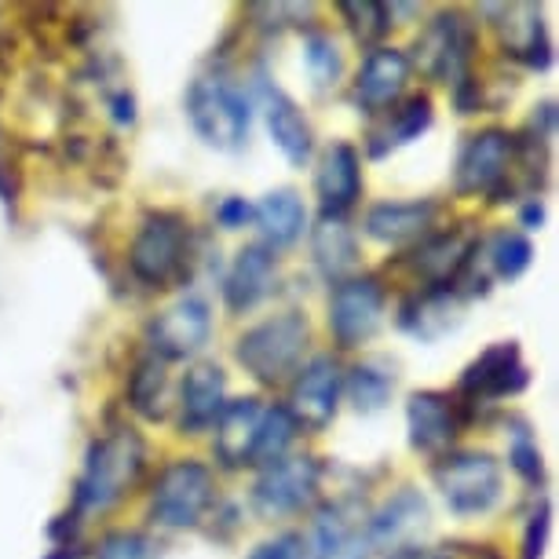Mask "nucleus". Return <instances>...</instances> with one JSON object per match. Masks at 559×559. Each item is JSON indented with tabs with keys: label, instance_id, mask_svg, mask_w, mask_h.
I'll return each instance as SVG.
<instances>
[{
	"label": "nucleus",
	"instance_id": "34",
	"mask_svg": "<svg viewBox=\"0 0 559 559\" xmlns=\"http://www.w3.org/2000/svg\"><path fill=\"white\" fill-rule=\"evenodd\" d=\"M249 559H314V545H311V537L289 531V534H278V537H271V542L257 545L249 552Z\"/></svg>",
	"mask_w": 559,
	"mask_h": 559
},
{
	"label": "nucleus",
	"instance_id": "15",
	"mask_svg": "<svg viewBox=\"0 0 559 559\" xmlns=\"http://www.w3.org/2000/svg\"><path fill=\"white\" fill-rule=\"evenodd\" d=\"M409 56L399 48H373L362 59V70L355 78V103L366 114H381L406 92L409 81Z\"/></svg>",
	"mask_w": 559,
	"mask_h": 559
},
{
	"label": "nucleus",
	"instance_id": "17",
	"mask_svg": "<svg viewBox=\"0 0 559 559\" xmlns=\"http://www.w3.org/2000/svg\"><path fill=\"white\" fill-rule=\"evenodd\" d=\"M314 191H319L322 216H344L358 202V194H362V162H358V151L352 143H333L322 154Z\"/></svg>",
	"mask_w": 559,
	"mask_h": 559
},
{
	"label": "nucleus",
	"instance_id": "19",
	"mask_svg": "<svg viewBox=\"0 0 559 559\" xmlns=\"http://www.w3.org/2000/svg\"><path fill=\"white\" fill-rule=\"evenodd\" d=\"M406 428L409 447L420 453H439L457 436V406L442 392H414L406 403Z\"/></svg>",
	"mask_w": 559,
	"mask_h": 559
},
{
	"label": "nucleus",
	"instance_id": "8",
	"mask_svg": "<svg viewBox=\"0 0 559 559\" xmlns=\"http://www.w3.org/2000/svg\"><path fill=\"white\" fill-rule=\"evenodd\" d=\"M472 48H476V29H472L468 19L461 12H439L425 26V34L414 40V62L431 81L461 84L468 78Z\"/></svg>",
	"mask_w": 559,
	"mask_h": 559
},
{
	"label": "nucleus",
	"instance_id": "36",
	"mask_svg": "<svg viewBox=\"0 0 559 559\" xmlns=\"http://www.w3.org/2000/svg\"><path fill=\"white\" fill-rule=\"evenodd\" d=\"M96 559H146V537L135 531H114L99 542Z\"/></svg>",
	"mask_w": 559,
	"mask_h": 559
},
{
	"label": "nucleus",
	"instance_id": "32",
	"mask_svg": "<svg viewBox=\"0 0 559 559\" xmlns=\"http://www.w3.org/2000/svg\"><path fill=\"white\" fill-rule=\"evenodd\" d=\"M341 12L347 26H352L355 40H362V45H377L392 26V12L384 4H377V0H344Z\"/></svg>",
	"mask_w": 559,
	"mask_h": 559
},
{
	"label": "nucleus",
	"instance_id": "28",
	"mask_svg": "<svg viewBox=\"0 0 559 559\" xmlns=\"http://www.w3.org/2000/svg\"><path fill=\"white\" fill-rule=\"evenodd\" d=\"M428 124H431V99L409 96L403 107H395V118L388 121V129H377L369 135V154L384 157L388 151H395V146L414 143V140H420V132H425Z\"/></svg>",
	"mask_w": 559,
	"mask_h": 559
},
{
	"label": "nucleus",
	"instance_id": "24",
	"mask_svg": "<svg viewBox=\"0 0 559 559\" xmlns=\"http://www.w3.org/2000/svg\"><path fill=\"white\" fill-rule=\"evenodd\" d=\"M252 219H257L263 249H289L293 241L308 227V209H304L300 194L293 187H278V191L263 194L260 205H252Z\"/></svg>",
	"mask_w": 559,
	"mask_h": 559
},
{
	"label": "nucleus",
	"instance_id": "20",
	"mask_svg": "<svg viewBox=\"0 0 559 559\" xmlns=\"http://www.w3.org/2000/svg\"><path fill=\"white\" fill-rule=\"evenodd\" d=\"M274 252L263 246H246L230 263L227 278H224V300L227 311H252L257 304L267 297L274 286Z\"/></svg>",
	"mask_w": 559,
	"mask_h": 559
},
{
	"label": "nucleus",
	"instance_id": "16",
	"mask_svg": "<svg viewBox=\"0 0 559 559\" xmlns=\"http://www.w3.org/2000/svg\"><path fill=\"white\" fill-rule=\"evenodd\" d=\"M227 406V377L216 362H198L187 369L183 388H179V428L187 436L213 428L219 409Z\"/></svg>",
	"mask_w": 559,
	"mask_h": 559
},
{
	"label": "nucleus",
	"instance_id": "9",
	"mask_svg": "<svg viewBox=\"0 0 559 559\" xmlns=\"http://www.w3.org/2000/svg\"><path fill=\"white\" fill-rule=\"evenodd\" d=\"M341 384L344 377L333 355H314L311 362H304L297 369V381H293L289 392V409H286L293 425L308 431L330 428L336 406H341Z\"/></svg>",
	"mask_w": 559,
	"mask_h": 559
},
{
	"label": "nucleus",
	"instance_id": "35",
	"mask_svg": "<svg viewBox=\"0 0 559 559\" xmlns=\"http://www.w3.org/2000/svg\"><path fill=\"white\" fill-rule=\"evenodd\" d=\"M509 461L526 483H542V453H537V442L531 439V431H526L523 425L512 431Z\"/></svg>",
	"mask_w": 559,
	"mask_h": 559
},
{
	"label": "nucleus",
	"instance_id": "21",
	"mask_svg": "<svg viewBox=\"0 0 559 559\" xmlns=\"http://www.w3.org/2000/svg\"><path fill=\"white\" fill-rule=\"evenodd\" d=\"M479 241L468 230H453V235H436L414 252V267L425 274L431 289H450L464 271L476 260Z\"/></svg>",
	"mask_w": 559,
	"mask_h": 559
},
{
	"label": "nucleus",
	"instance_id": "33",
	"mask_svg": "<svg viewBox=\"0 0 559 559\" xmlns=\"http://www.w3.org/2000/svg\"><path fill=\"white\" fill-rule=\"evenodd\" d=\"M304 59H308V70L314 84H336V78H341L344 62H341V51H336V40L325 37V34H311L308 40H304Z\"/></svg>",
	"mask_w": 559,
	"mask_h": 559
},
{
	"label": "nucleus",
	"instance_id": "1",
	"mask_svg": "<svg viewBox=\"0 0 559 559\" xmlns=\"http://www.w3.org/2000/svg\"><path fill=\"white\" fill-rule=\"evenodd\" d=\"M143 461V439L129 428H118L92 442L88 457H84V472L78 479V493H73V515H96L114 509L135 487Z\"/></svg>",
	"mask_w": 559,
	"mask_h": 559
},
{
	"label": "nucleus",
	"instance_id": "38",
	"mask_svg": "<svg viewBox=\"0 0 559 559\" xmlns=\"http://www.w3.org/2000/svg\"><path fill=\"white\" fill-rule=\"evenodd\" d=\"M216 219H219V227L238 230L252 219V205L246 202V198H227V202L216 209Z\"/></svg>",
	"mask_w": 559,
	"mask_h": 559
},
{
	"label": "nucleus",
	"instance_id": "39",
	"mask_svg": "<svg viewBox=\"0 0 559 559\" xmlns=\"http://www.w3.org/2000/svg\"><path fill=\"white\" fill-rule=\"evenodd\" d=\"M388 559H439L431 548H420V545H406V548H395Z\"/></svg>",
	"mask_w": 559,
	"mask_h": 559
},
{
	"label": "nucleus",
	"instance_id": "27",
	"mask_svg": "<svg viewBox=\"0 0 559 559\" xmlns=\"http://www.w3.org/2000/svg\"><path fill=\"white\" fill-rule=\"evenodd\" d=\"M392 392H395V362H388V358H362L358 366H352L347 395H352L358 414H377V409H384Z\"/></svg>",
	"mask_w": 559,
	"mask_h": 559
},
{
	"label": "nucleus",
	"instance_id": "5",
	"mask_svg": "<svg viewBox=\"0 0 559 559\" xmlns=\"http://www.w3.org/2000/svg\"><path fill=\"white\" fill-rule=\"evenodd\" d=\"M187 246H191V230L179 213H151L143 219L140 235L132 241L129 267L143 286L162 289L183 271Z\"/></svg>",
	"mask_w": 559,
	"mask_h": 559
},
{
	"label": "nucleus",
	"instance_id": "14",
	"mask_svg": "<svg viewBox=\"0 0 559 559\" xmlns=\"http://www.w3.org/2000/svg\"><path fill=\"white\" fill-rule=\"evenodd\" d=\"M263 414L267 406L260 399H235L219 409L216 417V461L224 468H246V464L257 461V442H260V428H263Z\"/></svg>",
	"mask_w": 559,
	"mask_h": 559
},
{
	"label": "nucleus",
	"instance_id": "22",
	"mask_svg": "<svg viewBox=\"0 0 559 559\" xmlns=\"http://www.w3.org/2000/svg\"><path fill=\"white\" fill-rule=\"evenodd\" d=\"M439 205L431 198H417V202H381L366 213V235L384 246H403L420 235H428V227L436 224Z\"/></svg>",
	"mask_w": 559,
	"mask_h": 559
},
{
	"label": "nucleus",
	"instance_id": "25",
	"mask_svg": "<svg viewBox=\"0 0 559 559\" xmlns=\"http://www.w3.org/2000/svg\"><path fill=\"white\" fill-rule=\"evenodd\" d=\"M311 252H314V263H319V271L325 278L341 286L358 263L355 235H352V227L344 224V216L319 219V227H314V235H311Z\"/></svg>",
	"mask_w": 559,
	"mask_h": 559
},
{
	"label": "nucleus",
	"instance_id": "13",
	"mask_svg": "<svg viewBox=\"0 0 559 559\" xmlns=\"http://www.w3.org/2000/svg\"><path fill=\"white\" fill-rule=\"evenodd\" d=\"M523 388H526V366L520 358V347L512 341L487 347L461 377V395L468 403H493V399L515 395Z\"/></svg>",
	"mask_w": 559,
	"mask_h": 559
},
{
	"label": "nucleus",
	"instance_id": "10",
	"mask_svg": "<svg viewBox=\"0 0 559 559\" xmlns=\"http://www.w3.org/2000/svg\"><path fill=\"white\" fill-rule=\"evenodd\" d=\"M384 322V289L377 278H344L330 300V330L341 347H362Z\"/></svg>",
	"mask_w": 559,
	"mask_h": 559
},
{
	"label": "nucleus",
	"instance_id": "40",
	"mask_svg": "<svg viewBox=\"0 0 559 559\" xmlns=\"http://www.w3.org/2000/svg\"><path fill=\"white\" fill-rule=\"evenodd\" d=\"M523 219H526V224H542V205H526Z\"/></svg>",
	"mask_w": 559,
	"mask_h": 559
},
{
	"label": "nucleus",
	"instance_id": "3",
	"mask_svg": "<svg viewBox=\"0 0 559 559\" xmlns=\"http://www.w3.org/2000/svg\"><path fill=\"white\" fill-rule=\"evenodd\" d=\"M187 118L216 151H241L249 140V99L219 73H202L187 92Z\"/></svg>",
	"mask_w": 559,
	"mask_h": 559
},
{
	"label": "nucleus",
	"instance_id": "18",
	"mask_svg": "<svg viewBox=\"0 0 559 559\" xmlns=\"http://www.w3.org/2000/svg\"><path fill=\"white\" fill-rule=\"evenodd\" d=\"M428 526V501L417 490H399L369 515L366 537L373 548H406Z\"/></svg>",
	"mask_w": 559,
	"mask_h": 559
},
{
	"label": "nucleus",
	"instance_id": "7",
	"mask_svg": "<svg viewBox=\"0 0 559 559\" xmlns=\"http://www.w3.org/2000/svg\"><path fill=\"white\" fill-rule=\"evenodd\" d=\"M319 479H322V464L308 457V453L274 461L252 483V509H257L260 520L297 515L319 498Z\"/></svg>",
	"mask_w": 559,
	"mask_h": 559
},
{
	"label": "nucleus",
	"instance_id": "6",
	"mask_svg": "<svg viewBox=\"0 0 559 559\" xmlns=\"http://www.w3.org/2000/svg\"><path fill=\"white\" fill-rule=\"evenodd\" d=\"M436 487L442 490L453 515L490 512L501 498V464L479 450L447 453L436 464Z\"/></svg>",
	"mask_w": 559,
	"mask_h": 559
},
{
	"label": "nucleus",
	"instance_id": "12",
	"mask_svg": "<svg viewBox=\"0 0 559 559\" xmlns=\"http://www.w3.org/2000/svg\"><path fill=\"white\" fill-rule=\"evenodd\" d=\"M213 333V314L202 297H183L173 308H165L146 330V341L154 347V358L176 362V358H191L205 347Z\"/></svg>",
	"mask_w": 559,
	"mask_h": 559
},
{
	"label": "nucleus",
	"instance_id": "31",
	"mask_svg": "<svg viewBox=\"0 0 559 559\" xmlns=\"http://www.w3.org/2000/svg\"><path fill=\"white\" fill-rule=\"evenodd\" d=\"M293 439H297V425H293V417L282 406H267V414H263V428H260V442H257V461L252 464H263V468H267V464L282 461Z\"/></svg>",
	"mask_w": 559,
	"mask_h": 559
},
{
	"label": "nucleus",
	"instance_id": "37",
	"mask_svg": "<svg viewBox=\"0 0 559 559\" xmlns=\"http://www.w3.org/2000/svg\"><path fill=\"white\" fill-rule=\"evenodd\" d=\"M548 520H552V509H548V504H542V509L531 515V523H526V534H523V559H542Z\"/></svg>",
	"mask_w": 559,
	"mask_h": 559
},
{
	"label": "nucleus",
	"instance_id": "23",
	"mask_svg": "<svg viewBox=\"0 0 559 559\" xmlns=\"http://www.w3.org/2000/svg\"><path fill=\"white\" fill-rule=\"evenodd\" d=\"M263 114H267V129L271 140L286 154L289 165H308V157L314 151V135L308 118L300 114V107L293 103L282 88H263Z\"/></svg>",
	"mask_w": 559,
	"mask_h": 559
},
{
	"label": "nucleus",
	"instance_id": "29",
	"mask_svg": "<svg viewBox=\"0 0 559 559\" xmlns=\"http://www.w3.org/2000/svg\"><path fill=\"white\" fill-rule=\"evenodd\" d=\"M132 409L146 420H162L168 414V381H165V362L162 358H143L132 373L129 384Z\"/></svg>",
	"mask_w": 559,
	"mask_h": 559
},
{
	"label": "nucleus",
	"instance_id": "2",
	"mask_svg": "<svg viewBox=\"0 0 559 559\" xmlns=\"http://www.w3.org/2000/svg\"><path fill=\"white\" fill-rule=\"evenodd\" d=\"M304 344H308V319L300 311H282L241 333L235 358L260 384H282L300 369Z\"/></svg>",
	"mask_w": 559,
	"mask_h": 559
},
{
	"label": "nucleus",
	"instance_id": "30",
	"mask_svg": "<svg viewBox=\"0 0 559 559\" xmlns=\"http://www.w3.org/2000/svg\"><path fill=\"white\" fill-rule=\"evenodd\" d=\"M487 257H490L493 274L504 278V282H512V278H520L526 267H531L534 246H531V238H526L523 230H498V235L490 238V246H487Z\"/></svg>",
	"mask_w": 559,
	"mask_h": 559
},
{
	"label": "nucleus",
	"instance_id": "4",
	"mask_svg": "<svg viewBox=\"0 0 559 559\" xmlns=\"http://www.w3.org/2000/svg\"><path fill=\"white\" fill-rule=\"evenodd\" d=\"M213 504V472L202 461H173L151 490V523L168 531L198 526Z\"/></svg>",
	"mask_w": 559,
	"mask_h": 559
},
{
	"label": "nucleus",
	"instance_id": "26",
	"mask_svg": "<svg viewBox=\"0 0 559 559\" xmlns=\"http://www.w3.org/2000/svg\"><path fill=\"white\" fill-rule=\"evenodd\" d=\"M504 12V23L501 26V40L512 56H520L523 62L531 67H548L552 59V48L545 40V26H542V15H537L534 4H512V8H501Z\"/></svg>",
	"mask_w": 559,
	"mask_h": 559
},
{
	"label": "nucleus",
	"instance_id": "11",
	"mask_svg": "<svg viewBox=\"0 0 559 559\" xmlns=\"http://www.w3.org/2000/svg\"><path fill=\"white\" fill-rule=\"evenodd\" d=\"M515 154V135L504 129H483L464 143L453 173V191L457 194H490L509 179V165Z\"/></svg>",
	"mask_w": 559,
	"mask_h": 559
}]
</instances>
